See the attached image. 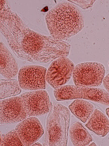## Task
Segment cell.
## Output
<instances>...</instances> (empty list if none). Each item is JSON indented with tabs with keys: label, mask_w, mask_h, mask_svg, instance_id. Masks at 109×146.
<instances>
[{
	"label": "cell",
	"mask_w": 109,
	"mask_h": 146,
	"mask_svg": "<svg viewBox=\"0 0 109 146\" xmlns=\"http://www.w3.org/2000/svg\"><path fill=\"white\" fill-rule=\"evenodd\" d=\"M22 88L16 79H1V99L20 94Z\"/></svg>",
	"instance_id": "15"
},
{
	"label": "cell",
	"mask_w": 109,
	"mask_h": 146,
	"mask_svg": "<svg viewBox=\"0 0 109 146\" xmlns=\"http://www.w3.org/2000/svg\"><path fill=\"white\" fill-rule=\"evenodd\" d=\"M108 65H109V63H108Z\"/></svg>",
	"instance_id": "22"
},
{
	"label": "cell",
	"mask_w": 109,
	"mask_h": 146,
	"mask_svg": "<svg viewBox=\"0 0 109 146\" xmlns=\"http://www.w3.org/2000/svg\"><path fill=\"white\" fill-rule=\"evenodd\" d=\"M45 20L51 36L56 41H64L78 34L85 27L81 10L67 2L53 7L47 13Z\"/></svg>",
	"instance_id": "2"
},
{
	"label": "cell",
	"mask_w": 109,
	"mask_h": 146,
	"mask_svg": "<svg viewBox=\"0 0 109 146\" xmlns=\"http://www.w3.org/2000/svg\"><path fill=\"white\" fill-rule=\"evenodd\" d=\"M103 84L109 94V74H108L103 80Z\"/></svg>",
	"instance_id": "18"
},
{
	"label": "cell",
	"mask_w": 109,
	"mask_h": 146,
	"mask_svg": "<svg viewBox=\"0 0 109 146\" xmlns=\"http://www.w3.org/2000/svg\"><path fill=\"white\" fill-rule=\"evenodd\" d=\"M0 47L1 75L7 79L14 78L19 72L18 63L3 42H1Z\"/></svg>",
	"instance_id": "11"
},
{
	"label": "cell",
	"mask_w": 109,
	"mask_h": 146,
	"mask_svg": "<svg viewBox=\"0 0 109 146\" xmlns=\"http://www.w3.org/2000/svg\"><path fill=\"white\" fill-rule=\"evenodd\" d=\"M28 116L20 97L1 101V124H10L21 122Z\"/></svg>",
	"instance_id": "9"
},
{
	"label": "cell",
	"mask_w": 109,
	"mask_h": 146,
	"mask_svg": "<svg viewBox=\"0 0 109 146\" xmlns=\"http://www.w3.org/2000/svg\"><path fill=\"white\" fill-rule=\"evenodd\" d=\"M70 120V111L67 107L57 102H51L45 121L43 145H67Z\"/></svg>",
	"instance_id": "3"
},
{
	"label": "cell",
	"mask_w": 109,
	"mask_h": 146,
	"mask_svg": "<svg viewBox=\"0 0 109 146\" xmlns=\"http://www.w3.org/2000/svg\"><path fill=\"white\" fill-rule=\"evenodd\" d=\"M16 130L24 146H31L40 139L44 130L40 121L30 117L18 123Z\"/></svg>",
	"instance_id": "10"
},
{
	"label": "cell",
	"mask_w": 109,
	"mask_h": 146,
	"mask_svg": "<svg viewBox=\"0 0 109 146\" xmlns=\"http://www.w3.org/2000/svg\"><path fill=\"white\" fill-rule=\"evenodd\" d=\"M89 146H96V144L95 143H91L90 144V145H89Z\"/></svg>",
	"instance_id": "21"
},
{
	"label": "cell",
	"mask_w": 109,
	"mask_h": 146,
	"mask_svg": "<svg viewBox=\"0 0 109 146\" xmlns=\"http://www.w3.org/2000/svg\"><path fill=\"white\" fill-rule=\"evenodd\" d=\"M1 146H24L16 130H13L1 137Z\"/></svg>",
	"instance_id": "16"
},
{
	"label": "cell",
	"mask_w": 109,
	"mask_h": 146,
	"mask_svg": "<svg viewBox=\"0 0 109 146\" xmlns=\"http://www.w3.org/2000/svg\"><path fill=\"white\" fill-rule=\"evenodd\" d=\"M74 65L66 56H62L54 60L47 71L46 79L54 89L64 86L73 75Z\"/></svg>",
	"instance_id": "6"
},
{
	"label": "cell",
	"mask_w": 109,
	"mask_h": 146,
	"mask_svg": "<svg viewBox=\"0 0 109 146\" xmlns=\"http://www.w3.org/2000/svg\"><path fill=\"white\" fill-rule=\"evenodd\" d=\"M20 97L28 117H40L49 112L51 102L47 91H29L22 94Z\"/></svg>",
	"instance_id": "8"
},
{
	"label": "cell",
	"mask_w": 109,
	"mask_h": 146,
	"mask_svg": "<svg viewBox=\"0 0 109 146\" xmlns=\"http://www.w3.org/2000/svg\"><path fill=\"white\" fill-rule=\"evenodd\" d=\"M104 65L98 62H86L76 65L73 73L75 86L82 87L100 86L105 75Z\"/></svg>",
	"instance_id": "5"
},
{
	"label": "cell",
	"mask_w": 109,
	"mask_h": 146,
	"mask_svg": "<svg viewBox=\"0 0 109 146\" xmlns=\"http://www.w3.org/2000/svg\"><path fill=\"white\" fill-rule=\"evenodd\" d=\"M32 146H42V145H41V144L39 143H36H36L33 144V145H32Z\"/></svg>",
	"instance_id": "19"
},
{
	"label": "cell",
	"mask_w": 109,
	"mask_h": 146,
	"mask_svg": "<svg viewBox=\"0 0 109 146\" xmlns=\"http://www.w3.org/2000/svg\"><path fill=\"white\" fill-rule=\"evenodd\" d=\"M53 92L55 98L58 101L82 99L106 106H109V94L100 88L67 85L54 89Z\"/></svg>",
	"instance_id": "4"
},
{
	"label": "cell",
	"mask_w": 109,
	"mask_h": 146,
	"mask_svg": "<svg viewBox=\"0 0 109 146\" xmlns=\"http://www.w3.org/2000/svg\"><path fill=\"white\" fill-rule=\"evenodd\" d=\"M86 126L97 135L104 137L109 132V120L103 112L96 109L89 119Z\"/></svg>",
	"instance_id": "12"
},
{
	"label": "cell",
	"mask_w": 109,
	"mask_h": 146,
	"mask_svg": "<svg viewBox=\"0 0 109 146\" xmlns=\"http://www.w3.org/2000/svg\"><path fill=\"white\" fill-rule=\"evenodd\" d=\"M1 31L16 56L33 63H49L58 58L68 56L71 46L56 41L30 29L20 16L11 9L8 2L1 1Z\"/></svg>",
	"instance_id": "1"
},
{
	"label": "cell",
	"mask_w": 109,
	"mask_h": 146,
	"mask_svg": "<svg viewBox=\"0 0 109 146\" xmlns=\"http://www.w3.org/2000/svg\"><path fill=\"white\" fill-rule=\"evenodd\" d=\"M69 107L73 114L85 123L88 121L94 110L92 104L83 100H75Z\"/></svg>",
	"instance_id": "14"
},
{
	"label": "cell",
	"mask_w": 109,
	"mask_h": 146,
	"mask_svg": "<svg viewBox=\"0 0 109 146\" xmlns=\"http://www.w3.org/2000/svg\"><path fill=\"white\" fill-rule=\"evenodd\" d=\"M74 4L78 6L83 9H87L92 7L96 3V1H69Z\"/></svg>",
	"instance_id": "17"
},
{
	"label": "cell",
	"mask_w": 109,
	"mask_h": 146,
	"mask_svg": "<svg viewBox=\"0 0 109 146\" xmlns=\"http://www.w3.org/2000/svg\"><path fill=\"white\" fill-rule=\"evenodd\" d=\"M69 133L73 145L88 146L93 141L90 133L79 122L73 123L70 128Z\"/></svg>",
	"instance_id": "13"
},
{
	"label": "cell",
	"mask_w": 109,
	"mask_h": 146,
	"mask_svg": "<svg viewBox=\"0 0 109 146\" xmlns=\"http://www.w3.org/2000/svg\"><path fill=\"white\" fill-rule=\"evenodd\" d=\"M106 112L107 115H108L109 118V108H107L106 110Z\"/></svg>",
	"instance_id": "20"
},
{
	"label": "cell",
	"mask_w": 109,
	"mask_h": 146,
	"mask_svg": "<svg viewBox=\"0 0 109 146\" xmlns=\"http://www.w3.org/2000/svg\"><path fill=\"white\" fill-rule=\"evenodd\" d=\"M47 70L40 65H29L21 68L18 81L22 89L28 91L44 90L47 86Z\"/></svg>",
	"instance_id": "7"
}]
</instances>
